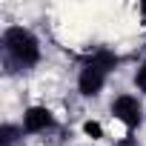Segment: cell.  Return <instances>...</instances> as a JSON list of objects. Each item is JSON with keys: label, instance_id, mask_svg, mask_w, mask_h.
Segmentation results:
<instances>
[{"label": "cell", "instance_id": "obj_1", "mask_svg": "<svg viewBox=\"0 0 146 146\" xmlns=\"http://www.w3.org/2000/svg\"><path fill=\"white\" fill-rule=\"evenodd\" d=\"M0 52H3L6 72H32L43 57L40 37L32 29L17 26V23L3 29V35H0Z\"/></svg>", "mask_w": 146, "mask_h": 146}, {"label": "cell", "instance_id": "obj_2", "mask_svg": "<svg viewBox=\"0 0 146 146\" xmlns=\"http://www.w3.org/2000/svg\"><path fill=\"white\" fill-rule=\"evenodd\" d=\"M109 112H112V117H115L129 135L143 126V103H140V98L132 95V92L117 95V98L109 103Z\"/></svg>", "mask_w": 146, "mask_h": 146}, {"label": "cell", "instance_id": "obj_3", "mask_svg": "<svg viewBox=\"0 0 146 146\" xmlns=\"http://www.w3.org/2000/svg\"><path fill=\"white\" fill-rule=\"evenodd\" d=\"M106 80H109V72L86 57L78 69V95L80 98H98L106 89Z\"/></svg>", "mask_w": 146, "mask_h": 146}, {"label": "cell", "instance_id": "obj_4", "mask_svg": "<svg viewBox=\"0 0 146 146\" xmlns=\"http://www.w3.org/2000/svg\"><path fill=\"white\" fill-rule=\"evenodd\" d=\"M20 126H23L26 137H37V135L54 132V129H57V117H54V112H52L49 106L35 103V106H26V112H23V117H20Z\"/></svg>", "mask_w": 146, "mask_h": 146}, {"label": "cell", "instance_id": "obj_5", "mask_svg": "<svg viewBox=\"0 0 146 146\" xmlns=\"http://www.w3.org/2000/svg\"><path fill=\"white\" fill-rule=\"evenodd\" d=\"M89 60H95L100 69H106V72H109V75H112V72H117V66H120V54H117L115 49H109V46L95 49V52L89 54Z\"/></svg>", "mask_w": 146, "mask_h": 146}, {"label": "cell", "instance_id": "obj_6", "mask_svg": "<svg viewBox=\"0 0 146 146\" xmlns=\"http://www.w3.org/2000/svg\"><path fill=\"white\" fill-rule=\"evenodd\" d=\"M23 137H26V132H23V126H20V123L6 120L3 126H0V146H20V143H23Z\"/></svg>", "mask_w": 146, "mask_h": 146}, {"label": "cell", "instance_id": "obj_7", "mask_svg": "<svg viewBox=\"0 0 146 146\" xmlns=\"http://www.w3.org/2000/svg\"><path fill=\"white\" fill-rule=\"evenodd\" d=\"M132 83H135V89L140 92V95H146V57L137 63V69H135V75H132Z\"/></svg>", "mask_w": 146, "mask_h": 146}, {"label": "cell", "instance_id": "obj_8", "mask_svg": "<svg viewBox=\"0 0 146 146\" xmlns=\"http://www.w3.org/2000/svg\"><path fill=\"white\" fill-rule=\"evenodd\" d=\"M83 135L92 137V140H100V137H103V126H100L98 120H86V123H83Z\"/></svg>", "mask_w": 146, "mask_h": 146}, {"label": "cell", "instance_id": "obj_9", "mask_svg": "<svg viewBox=\"0 0 146 146\" xmlns=\"http://www.w3.org/2000/svg\"><path fill=\"white\" fill-rule=\"evenodd\" d=\"M115 146H140V143H137V137H132V135H126V137H123L120 143H115Z\"/></svg>", "mask_w": 146, "mask_h": 146}, {"label": "cell", "instance_id": "obj_10", "mask_svg": "<svg viewBox=\"0 0 146 146\" xmlns=\"http://www.w3.org/2000/svg\"><path fill=\"white\" fill-rule=\"evenodd\" d=\"M137 15H140V23L146 26V0H143V3H137Z\"/></svg>", "mask_w": 146, "mask_h": 146}]
</instances>
